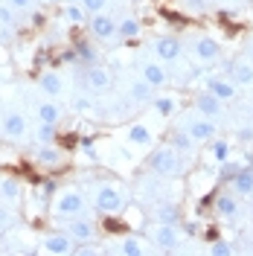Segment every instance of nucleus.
I'll return each instance as SVG.
<instances>
[{
	"instance_id": "1",
	"label": "nucleus",
	"mask_w": 253,
	"mask_h": 256,
	"mask_svg": "<svg viewBox=\"0 0 253 256\" xmlns=\"http://www.w3.org/2000/svg\"><path fill=\"white\" fill-rule=\"evenodd\" d=\"M148 169L160 178H169V175H178L180 169H184V163H180V152L174 148V146H160L154 148L152 154H148Z\"/></svg>"
},
{
	"instance_id": "2",
	"label": "nucleus",
	"mask_w": 253,
	"mask_h": 256,
	"mask_svg": "<svg viewBox=\"0 0 253 256\" xmlns=\"http://www.w3.org/2000/svg\"><path fill=\"white\" fill-rule=\"evenodd\" d=\"M84 212V195L79 190H64L56 195V216L58 218H73Z\"/></svg>"
},
{
	"instance_id": "3",
	"label": "nucleus",
	"mask_w": 253,
	"mask_h": 256,
	"mask_svg": "<svg viewBox=\"0 0 253 256\" xmlns=\"http://www.w3.org/2000/svg\"><path fill=\"white\" fill-rule=\"evenodd\" d=\"M96 210L102 212V216H120L122 210H126V201H122V192L114 190V186H99L94 198Z\"/></svg>"
},
{
	"instance_id": "4",
	"label": "nucleus",
	"mask_w": 253,
	"mask_h": 256,
	"mask_svg": "<svg viewBox=\"0 0 253 256\" xmlns=\"http://www.w3.org/2000/svg\"><path fill=\"white\" fill-rule=\"evenodd\" d=\"M84 84H88L90 90H96V94H105L114 84V76H111V70H105L102 64H90L88 73H84Z\"/></svg>"
},
{
	"instance_id": "5",
	"label": "nucleus",
	"mask_w": 253,
	"mask_h": 256,
	"mask_svg": "<svg viewBox=\"0 0 253 256\" xmlns=\"http://www.w3.org/2000/svg\"><path fill=\"white\" fill-rule=\"evenodd\" d=\"M41 248L52 256H70L76 250V239L70 233H56V236H47V239L41 242Z\"/></svg>"
},
{
	"instance_id": "6",
	"label": "nucleus",
	"mask_w": 253,
	"mask_h": 256,
	"mask_svg": "<svg viewBox=\"0 0 253 256\" xmlns=\"http://www.w3.org/2000/svg\"><path fill=\"white\" fill-rule=\"evenodd\" d=\"M154 244H158L160 250H178V244H180V233H178V224H158V230H154Z\"/></svg>"
},
{
	"instance_id": "7",
	"label": "nucleus",
	"mask_w": 253,
	"mask_h": 256,
	"mask_svg": "<svg viewBox=\"0 0 253 256\" xmlns=\"http://www.w3.org/2000/svg\"><path fill=\"white\" fill-rule=\"evenodd\" d=\"M67 233L76 242H94L96 239V224L90 218H82V216H73L67 222Z\"/></svg>"
},
{
	"instance_id": "8",
	"label": "nucleus",
	"mask_w": 253,
	"mask_h": 256,
	"mask_svg": "<svg viewBox=\"0 0 253 256\" xmlns=\"http://www.w3.org/2000/svg\"><path fill=\"white\" fill-rule=\"evenodd\" d=\"M192 134V140L195 143H210V140H216V122L210 120V116H204V120H195V122H190V128H186Z\"/></svg>"
},
{
	"instance_id": "9",
	"label": "nucleus",
	"mask_w": 253,
	"mask_h": 256,
	"mask_svg": "<svg viewBox=\"0 0 253 256\" xmlns=\"http://www.w3.org/2000/svg\"><path fill=\"white\" fill-rule=\"evenodd\" d=\"M90 32L99 41H111L114 35H116V20L111 15H94L90 18Z\"/></svg>"
},
{
	"instance_id": "10",
	"label": "nucleus",
	"mask_w": 253,
	"mask_h": 256,
	"mask_svg": "<svg viewBox=\"0 0 253 256\" xmlns=\"http://www.w3.org/2000/svg\"><path fill=\"white\" fill-rule=\"evenodd\" d=\"M154 52L160 56V62H174L180 56V41L174 35H160L154 41Z\"/></svg>"
},
{
	"instance_id": "11",
	"label": "nucleus",
	"mask_w": 253,
	"mask_h": 256,
	"mask_svg": "<svg viewBox=\"0 0 253 256\" xmlns=\"http://www.w3.org/2000/svg\"><path fill=\"white\" fill-rule=\"evenodd\" d=\"M195 108L204 114V116L212 120V116H218V114H222V99H218L216 94H210V90H201V94L195 96Z\"/></svg>"
},
{
	"instance_id": "12",
	"label": "nucleus",
	"mask_w": 253,
	"mask_h": 256,
	"mask_svg": "<svg viewBox=\"0 0 253 256\" xmlns=\"http://www.w3.org/2000/svg\"><path fill=\"white\" fill-rule=\"evenodd\" d=\"M195 56L201 58V62H216L218 56H222V44L216 41V38H198L195 41Z\"/></svg>"
},
{
	"instance_id": "13",
	"label": "nucleus",
	"mask_w": 253,
	"mask_h": 256,
	"mask_svg": "<svg viewBox=\"0 0 253 256\" xmlns=\"http://www.w3.org/2000/svg\"><path fill=\"white\" fill-rule=\"evenodd\" d=\"M3 134L6 137H12V140H18V137H24L26 134V116L24 114H6V120H3Z\"/></svg>"
},
{
	"instance_id": "14",
	"label": "nucleus",
	"mask_w": 253,
	"mask_h": 256,
	"mask_svg": "<svg viewBox=\"0 0 253 256\" xmlns=\"http://www.w3.org/2000/svg\"><path fill=\"white\" fill-rule=\"evenodd\" d=\"M227 73H230V82H236V84H253V64L250 62L227 64Z\"/></svg>"
},
{
	"instance_id": "15",
	"label": "nucleus",
	"mask_w": 253,
	"mask_h": 256,
	"mask_svg": "<svg viewBox=\"0 0 253 256\" xmlns=\"http://www.w3.org/2000/svg\"><path fill=\"white\" fill-rule=\"evenodd\" d=\"M230 186H233V195H253V166H244L242 172H238L233 180H230Z\"/></svg>"
},
{
	"instance_id": "16",
	"label": "nucleus",
	"mask_w": 253,
	"mask_h": 256,
	"mask_svg": "<svg viewBox=\"0 0 253 256\" xmlns=\"http://www.w3.org/2000/svg\"><path fill=\"white\" fill-rule=\"evenodd\" d=\"M142 79L158 90V88H163V84L169 82V76H166V70H163L158 62H146V64H142Z\"/></svg>"
},
{
	"instance_id": "17",
	"label": "nucleus",
	"mask_w": 253,
	"mask_h": 256,
	"mask_svg": "<svg viewBox=\"0 0 253 256\" xmlns=\"http://www.w3.org/2000/svg\"><path fill=\"white\" fill-rule=\"evenodd\" d=\"M212 207H216V212H218L222 218H233V216H238V201H236V195H230V192L216 195Z\"/></svg>"
},
{
	"instance_id": "18",
	"label": "nucleus",
	"mask_w": 253,
	"mask_h": 256,
	"mask_svg": "<svg viewBox=\"0 0 253 256\" xmlns=\"http://www.w3.org/2000/svg\"><path fill=\"white\" fill-rule=\"evenodd\" d=\"M206 90L216 94L222 102H227V99L236 96V82H230V79H206Z\"/></svg>"
},
{
	"instance_id": "19",
	"label": "nucleus",
	"mask_w": 253,
	"mask_h": 256,
	"mask_svg": "<svg viewBox=\"0 0 253 256\" xmlns=\"http://www.w3.org/2000/svg\"><path fill=\"white\" fill-rule=\"evenodd\" d=\"M180 218H184V212H180L178 204H172V201H160L158 204V222L160 224H180Z\"/></svg>"
},
{
	"instance_id": "20",
	"label": "nucleus",
	"mask_w": 253,
	"mask_h": 256,
	"mask_svg": "<svg viewBox=\"0 0 253 256\" xmlns=\"http://www.w3.org/2000/svg\"><path fill=\"white\" fill-rule=\"evenodd\" d=\"M152 108H154L158 116L166 120V116H172V114L178 111V99H174V96H154V99H152Z\"/></svg>"
},
{
	"instance_id": "21",
	"label": "nucleus",
	"mask_w": 253,
	"mask_h": 256,
	"mask_svg": "<svg viewBox=\"0 0 253 256\" xmlns=\"http://www.w3.org/2000/svg\"><path fill=\"white\" fill-rule=\"evenodd\" d=\"M140 32H142V24L134 15L122 18V20L116 24V35H122V38H140Z\"/></svg>"
},
{
	"instance_id": "22",
	"label": "nucleus",
	"mask_w": 253,
	"mask_h": 256,
	"mask_svg": "<svg viewBox=\"0 0 253 256\" xmlns=\"http://www.w3.org/2000/svg\"><path fill=\"white\" fill-rule=\"evenodd\" d=\"M169 146H174V148L184 152V154H190L192 148H195V140H192L190 131H172V134H169Z\"/></svg>"
},
{
	"instance_id": "23",
	"label": "nucleus",
	"mask_w": 253,
	"mask_h": 256,
	"mask_svg": "<svg viewBox=\"0 0 253 256\" xmlns=\"http://www.w3.org/2000/svg\"><path fill=\"white\" fill-rule=\"evenodd\" d=\"M73 47H76V52H79V58L84 64H96V62H99V52H96V47L88 41V38H76V44H73Z\"/></svg>"
},
{
	"instance_id": "24",
	"label": "nucleus",
	"mask_w": 253,
	"mask_h": 256,
	"mask_svg": "<svg viewBox=\"0 0 253 256\" xmlns=\"http://www.w3.org/2000/svg\"><path fill=\"white\" fill-rule=\"evenodd\" d=\"M131 99H134V102H152V99H154V88L146 79L134 82V84H131Z\"/></svg>"
},
{
	"instance_id": "25",
	"label": "nucleus",
	"mask_w": 253,
	"mask_h": 256,
	"mask_svg": "<svg viewBox=\"0 0 253 256\" xmlns=\"http://www.w3.org/2000/svg\"><path fill=\"white\" fill-rule=\"evenodd\" d=\"M128 140L134 146H152V131L142 126V122H134V126L128 128Z\"/></svg>"
},
{
	"instance_id": "26",
	"label": "nucleus",
	"mask_w": 253,
	"mask_h": 256,
	"mask_svg": "<svg viewBox=\"0 0 253 256\" xmlns=\"http://www.w3.org/2000/svg\"><path fill=\"white\" fill-rule=\"evenodd\" d=\"M38 88H41L44 94H50V96L62 94V76H58V73H44V76L38 79Z\"/></svg>"
},
{
	"instance_id": "27",
	"label": "nucleus",
	"mask_w": 253,
	"mask_h": 256,
	"mask_svg": "<svg viewBox=\"0 0 253 256\" xmlns=\"http://www.w3.org/2000/svg\"><path fill=\"white\" fill-rule=\"evenodd\" d=\"M38 163H41V166H62V152L52 148L50 143H44L41 152H38Z\"/></svg>"
},
{
	"instance_id": "28",
	"label": "nucleus",
	"mask_w": 253,
	"mask_h": 256,
	"mask_svg": "<svg viewBox=\"0 0 253 256\" xmlns=\"http://www.w3.org/2000/svg\"><path fill=\"white\" fill-rule=\"evenodd\" d=\"M38 120H41V122H52V126H58V120H62L58 105H52V102H41V105H38Z\"/></svg>"
},
{
	"instance_id": "29",
	"label": "nucleus",
	"mask_w": 253,
	"mask_h": 256,
	"mask_svg": "<svg viewBox=\"0 0 253 256\" xmlns=\"http://www.w3.org/2000/svg\"><path fill=\"white\" fill-rule=\"evenodd\" d=\"M18 195H20L18 180H12V178H3V180H0V198H3V201H18Z\"/></svg>"
},
{
	"instance_id": "30",
	"label": "nucleus",
	"mask_w": 253,
	"mask_h": 256,
	"mask_svg": "<svg viewBox=\"0 0 253 256\" xmlns=\"http://www.w3.org/2000/svg\"><path fill=\"white\" fill-rule=\"evenodd\" d=\"M242 169H244V163H238V160H230V158H227V160L222 163V178H218V180L230 184V180H233V178H236Z\"/></svg>"
},
{
	"instance_id": "31",
	"label": "nucleus",
	"mask_w": 253,
	"mask_h": 256,
	"mask_svg": "<svg viewBox=\"0 0 253 256\" xmlns=\"http://www.w3.org/2000/svg\"><path fill=\"white\" fill-rule=\"evenodd\" d=\"M120 254H122V256H142L146 250H142V242L140 239L126 236V239H122V244H120Z\"/></svg>"
},
{
	"instance_id": "32",
	"label": "nucleus",
	"mask_w": 253,
	"mask_h": 256,
	"mask_svg": "<svg viewBox=\"0 0 253 256\" xmlns=\"http://www.w3.org/2000/svg\"><path fill=\"white\" fill-rule=\"evenodd\" d=\"M210 154L218 160V163H224V160L230 158V143H227V140H218V137L210 140Z\"/></svg>"
},
{
	"instance_id": "33",
	"label": "nucleus",
	"mask_w": 253,
	"mask_h": 256,
	"mask_svg": "<svg viewBox=\"0 0 253 256\" xmlns=\"http://www.w3.org/2000/svg\"><path fill=\"white\" fill-rule=\"evenodd\" d=\"M210 254L212 256H233L236 254V244L233 242H224V239H216V242H210Z\"/></svg>"
},
{
	"instance_id": "34",
	"label": "nucleus",
	"mask_w": 253,
	"mask_h": 256,
	"mask_svg": "<svg viewBox=\"0 0 253 256\" xmlns=\"http://www.w3.org/2000/svg\"><path fill=\"white\" fill-rule=\"evenodd\" d=\"M84 6L82 3H67V9H64V18L70 20V24H84Z\"/></svg>"
},
{
	"instance_id": "35",
	"label": "nucleus",
	"mask_w": 253,
	"mask_h": 256,
	"mask_svg": "<svg viewBox=\"0 0 253 256\" xmlns=\"http://www.w3.org/2000/svg\"><path fill=\"white\" fill-rule=\"evenodd\" d=\"M35 137H38V143L44 146V143H52V140L58 137V131H56V126H52V122H41V126H38V131H35Z\"/></svg>"
},
{
	"instance_id": "36",
	"label": "nucleus",
	"mask_w": 253,
	"mask_h": 256,
	"mask_svg": "<svg viewBox=\"0 0 253 256\" xmlns=\"http://www.w3.org/2000/svg\"><path fill=\"white\" fill-rule=\"evenodd\" d=\"M102 230L105 233H122V230H128V224H122L116 216H105L102 218Z\"/></svg>"
},
{
	"instance_id": "37",
	"label": "nucleus",
	"mask_w": 253,
	"mask_h": 256,
	"mask_svg": "<svg viewBox=\"0 0 253 256\" xmlns=\"http://www.w3.org/2000/svg\"><path fill=\"white\" fill-rule=\"evenodd\" d=\"M56 190H58V184L52 180V178H47L44 184H41V204L47 207L50 201H52V195H56Z\"/></svg>"
},
{
	"instance_id": "38",
	"label": "nucleus",
	"mask_w": 253,
	"mask_h": 256,
	"mask_svg": "<svg viewBox=\"0 0 253 256\" xmlns=\"http://www.w3.org/2000/svg\"><path fill=\"white\" fill-rule=\"evenodd\" d=\"M79 148H82V154L88 160H96V143L90 140V137H79Z\"/></svg>"
},
{
	"instance_id": "39",
	"label": "nucleus",
	"mask_w": 253,
	"mask_h": 256,
	"mask_svg": "<svg viewBox=\"0 0 253 256\" xmlns=\"http://www.w3.org/2000/svg\"><path fill=\"white\" fill-rule=\"evenodd\" d=\"M105 3H108V0H82V6H84V12H88V15L102 12V9H105Z\"/></svg>"
},
{
	"instance_id": "40",
	"label": "nucleus",
	"mask_w": 253,
	"mask_h": 256,
	"mask_svg": "<svg viewBox=\"0 0 253 256\" xmlns=\"http://www.w3.org/2000/svg\"><path fill=\"white\" fill-rule=\"evenodd\" d=\"M15 6H0V24L3 26H12L15 24V12H12Z\"/></svg>"
},
{
	"instance_id": "41",
	"label": "nucleus",
	"mask_w": 253,
	"mask_h": 256,
	"mask_svg": "<svg viewBox=\"0 0 253 256\" xmlns=\"http://www.w3.org/2000/svg\"><path fill=\"white\" fill-rule=\"evenodd\" d=\"M58 62L76 64V62H82V58H79V52H76V47H67V50H62V56H58Z\"/></svg>"
},
{
	"instance_id": "42",
	"label": "nucleus",
	"mask_w": 253,
	"mask_h": 256,
	"mask_svg": "<svg viewBox=\"0 0 253 256\" xmlns=\"http://www.w3.org/2000/svg\"><path fill=\"white\" fill-rule=\"evenodd\" d=\"M12 222H15V212L0 204V227H12Z\"/></svg>"
},
{
	"instance_id": "43",
	"label": "nucleus",
	"mask_w": 253,
	"mask_h": 256,
	"mask_svg": "<svg viewBox=\"0 0 253 256\" xmlns=\"http://www.w3.org/2000/svg\"><path fill=\"white\" fill-rule=\"evenodd\" d=\"M73 254H76V256H94V254H96V248L90 244V242H82V244L76 248V250H73Z\"/></svg>"
},
{
	"instance_id": "44",
	"label": "nucleus",
	"mask_w": 253,
	"mask_h": 256,
	"mask_svg": "<svg viewBox=\"0 0 253 256\" xmlns=\"http://www.w3.org/2000/svg\"><path fill=\"white\" fill-rule=\"evenodd\" d=\"M238 140H242V143H250V140H253V128L250 126H242V128H238Z\"/></svg>"
},
{
	"instance_id": "45",
	"label": "nucleus",
	"mask_w": 253,
	"mask_h": 256,
	"mask_svg": "<svg viewBox=\"0 0 253 256\" xmlns=\"http://www.w3.org/2000/svg\"><path fill=\"white\" fill-rule=\"evenodd\" d=\"M184 233L186 236H198L201 230H198V222H184Z\"/></svg>"
},
{
	"instance_id": "46",
	"label": "nucleus",
	"mask_w": 253,
	"mask_h": 256,
	"mask_svg": "<svg viewBox=\"0 0 253 256\" xmlns=\"http://www.w3.org/2000/svg\"><path fill=\"white\" fill-rule=\"evenodd\" d=\"M44 24H47V15L44 12H35L32 15V26H44Z\"/></svg>"
},
{
	"instance_id": "47",
	"label": "nucleus",
	"mask_w": 253,
	"mask_h": 256,
	"mask_svg": "<svg viewBox=\"0 0 253 256\" xmlns=\"http://www.w3.org/2000/svg\"><path fill=\"white\" fill-rule=\"evenodd\" d=\"M204 239H206V242H216V239H218V230H216V227L204 230Z\"/></svg>"
},
{
	"instance_id": "48",
	"label": "nucleus",
	"mask_w": 253,
	"mask_h": 256,
	"mask_svg": "<svg viewBox=\"0 0 253 256\" xmlns=\"http://www.w3.org/2000/svg\"><path fill=\"white\" fill-rule=\"evenodd\" d=\"M88 108H90V102H88L84 96H82V99H76V111H88Z\"/></svg>"
},
{
	"instance_id": "49",
	"label": "nucleus",
	"mask_w": 253,
	"mask_h": 256,
	"mask_svg": "<svg viewBox=\"0 0 253 256\" xmlns=\"http://www.w3.org/2000/svg\"><path fill=\"white\" fill-rule=\"evenodd\" d=\"M32 0H9V6H15V9H26Z\"/></svg>"
},
{
	"instance_id": "50",
	"label": "nucleus",
	"mask_w": 253,
	"mask_h": 256,
	"mask_svg": "<svg viewBox=\"0 0 253 256\" xmlns=\"http://www.w3.org/2000/svg\"><path fill=\"white\" fill-rule=\"evenodd\" d=\"M190 6H195V9H204V0H190Z\"/></svg>"
},
{
	"instance_id": "51",
	"label": "nucleus",
	"mask_w": 253,
	"mask_h": 256,
	"mask_svg": "<svg viewBox=\"0 0 253 256\" xmlns=\"http://www.w3.org/2000/svg\"><path fill=\"white\" fill-rule=\"evenodd\" d=\"M67 3H82V0H67Z\"/></svg>"
},
{
	"instance_id": "52",
	"label": "nucleus",
	"mask_w": 253,
	"mask_h": 256,
	"mask_svg": "<svg viewBox=\"0 0 253 256\" xmlns=\"http://www.w3.org/2000/svg\"><path fill=\"white\" fill-rule=\"evenodd\" d=\"M44 3H56V0H44Z\"/></svg>"
},
{
	"instance_id": "53",
	"label": "nucleus",
	"mask_w": 253,
	"mask_h": 256,
	"mask_svg": "<svg viewBox=\"0 0 253 256\" xmlns=\"http://www.w3.org/2000/svg\"><path fill=\"white\" fill-rule=\"evenodd\" d=\"M250 198H253V195H250Z\"/></svg>"
}]
</instances>
